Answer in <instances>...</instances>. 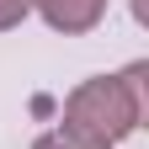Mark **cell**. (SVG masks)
Segmentation results:
<instances>
[{
  "label": "cell",
  "instance_id": "cell-2",
  "mask_svg": "<svg viewBox=\"0 0 149 149\" xmlns=\"http://www.w3.org/2000/svg\"><path fill=\"white\" fill-rule=\"evenodd\" d=\"M32 11H43V22L53 32L80 37V32H91L107 16V0H32Z\"/></svg>",
  "mask_w": 149,
  "mask_h": 149
},
{
  "label": "cell",
  "instance_id": "cell-3",
  "mask_svg": "<svg viewBox=\"0 0 149 149\" xmlns=\"http://www.w3.org/2000/svg\"><path fill=\"white\" fill-rule=\"evenodd\" d=\"M32 149H96V144H85V139H74V133H64V128H53V133H43Z\"/></svg>",
  "mask_w": 149,
  "mask_h": 149
},
{
  "label": "cell",
  "instance_id": "cell-4",
  "mask_svg": "<svg viewBox=\"0 0 149 149\" xmlns=\"http://www.w3.org/2000/svg\"><path fill=\"white\" fill-rule=\"evenodd\" d=\"M27 11H32V0H0V32L22 27V22H27Z\"/></svg>",
  "mask_w": 149,
  "mask_h": 149
},
{
  "label": "cell",
  "instance_id": "cell-1",
  "mask_svg": "<svg viewBox=\"0 0 149 149\" xmlns=\"http://www.w3.org/2000/svg\"><path fill=\"white\" fill-rule=\"evenodd\" d=\"M139 117H144V85H139V69L80 80V85L64 96V133L96 144V149L123 144V139L139 128Z\"/></svg>",
  "mask_w": 149,
  "mask_h": 149
}]
</instances>
